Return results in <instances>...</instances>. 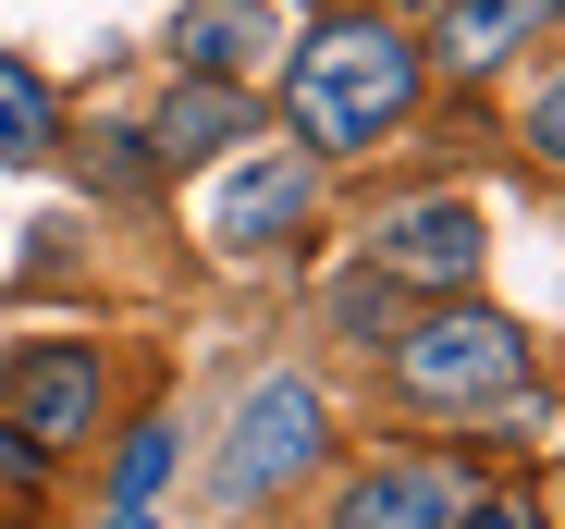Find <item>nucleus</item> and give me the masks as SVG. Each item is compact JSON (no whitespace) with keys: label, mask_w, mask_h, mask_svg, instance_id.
Masks as SVG:
<instances>
[{"label":"nucleus","mask_w":565,"mask_h":529,"mask_svg":"<svg viewBox=\"0 0 565 529\" xmlns=\"http://www.w3.org/2000/svg\"><path fill=\"white\" fill-rule=\"evenodd\" d=\"M406 99H418V50L394 25L344 13V0H332V25L296 50V74H282V112H296L308 148H382L406 124Z\"/></svg>","instance_id":"f257e3e1"},{"label":"nucleus","mask_w":565,"mask_h":529,"mask_svg":"<svg viewBox=\"0 0 565 529\" xmlns=\"http://www.w3.org/2000/svg\"><path fill=\"white\" fill-rule=\"evenodd\" d=\"M394 394L430 419H492L529 394V332L492 308H430L418 332H394Z\"/></svg>","instance_id":"f03ea898"},{"label":"nucleus","mask_w":565,"mask_h":529,"mask_svg":"<svg viewBox=\"0 0 565 529\" xmlns=\"http://www.w3.org/2000/svg\"><path fill=\"white\" fill-rule=\"evenodd\" d=\"M320 382H296V370H270L246 406H234V444H222V505H270L282 480H296V468H320Z\"/></svg>","instance_id":"7ed1b4c3"},{"label":"nucleus","mask_w":565,"mask_h":529,"mask_svg":"<svg viewBox=\"0 0 565 529\" xmlns=\"http://www.w3.org/2000/svg\"><path fill=\"white\" fill-rule=\"evenodd\" d=\"M369 246H382V272H406V284H480L492 222H480V198H418V210H394Z\"/></svg>","instance_id":"20e7f679"},{"label":"nucleus","mask_w":565,"mask_h":529,"mask_svg":"<svg viewBox=\"0 0 565 529\" xmlns=\"http://www.w3.org/2000/svg\"><path fill=\"white\" fill-rule=\"evenodd\" d=\"M13 419H25L38 456L86 444V419H99V358H86V345H25L13 358Z\"/></svg>","instance_id":"39448f33"},{"label":"nucleus","mask_w":565,"mask_h":529,"mask_svg":"<svg viewBox=\"0 0 565 529\" xmlns=\"http://www.w3.org/2000/svg\"><path fill=\"white\" fill-rule=\"evenodd\" d=\"M296 222H308V160H282V148H270V160H246L234 186L210 198V246H234V258H246V246H270V234H296Z\"/></svg>","instance_id":"423d86ee"},{"label":"nucleus","mask_w":565,"mask_h":529,"mask_svg":"<svg viewBox=\"0 0 565 529\" xmlns=\"http://www.w3.org/2000/svg\"><path fill=\"white\" fill-rule=\"evenodd\" d=\"M172 50H184V74H222V86H246V74L282 50V25L258 13V0H184Z\"/></svg>","instance_id":"0eeeda50"},{"label":"nucleus","mask_w":565,"mask_h":529,"mask_svg":"<svg viewBox=\"0 0 565 529\" xmlns=\"http://www.w3.org/2000/svg\"><path fill=\"white\" fill-rule=\"evenodd\" d=\"M455 505H467L455 468H382L332 505V529H455Z\"/></svg>","instance_id":"6e6552de"},{"label":"nucleus","mask_w":565,"mask_h":529,"mask_svg":"<svg viewBox=\"0 0 565 529\" xmlns=\"http://www.w3.org/2000/svg\"><path fill=\"white\" fill-rule=\"evenodd\" d=\"M258 124V99H246V86H222V74H198V86H172V112H160V160H210V148H234Z\"/></svg>","instance_id":"1a4fd4ad"},{"label":"nucleus","mask_w":565,"mask_h":529,"mask_svg":"<svg viewBox=\"0 0 565 529\" xmlns=\"http://www.w3.org/2000/svg\"><path fill=\"white\" fill-rule=\"evenodd\" d=\"M529 13H541V0H443V62L455 74H492L529 38Z\"/></svg>","instance_id":"9d476101"},{"label":"nucleus","mask_w":565,"mask_h":529,"mask_svg":"<svg viewBox=\"0 0 565 529\" xmlns=\"http://www.w3.org/2000/svg\"><path fill=\"white\" fill-rule=\"evenodd\" d=\"M50 148V86L13 62V50H0V172H13V160H38Z\"/></svg>","instance_id":"9b49d317"},{"label":"nucleus","mask_w":565,"mask_h":529,"mask_svg":"<svg viewBox=\"0 0 565 529\" xmlns=\"http://www.w3.org/2000/svg\"><path fill=\"white\" fill-rule=\"evenodd\" d=\"M172 456H184V444H172V419H136V431H124V456H111V493L148 505V493L172 480Z\"/></svg>","instance_id":"f8f14e48"},{"label":"nucleus","mask_w":565,"mask_h":529,"mask_svg":"<svg viewBox=\"0 0 565 529\" xmlns=\"http://www.w3.org/2000/svg\"><path fill=\"white\" fill-rule=\"evenodd\" d=\"M0 468H13V480H38V468H50V456H38V444H25V431H0Z\"/></svg>","instance_id":"ddd939ff"},{"label":"nucleus","mask_w":565,"mask_h":529,"mask_svg":"<svg viewBox=\"0 0 565 529\" xmlns=\"http://www.w3.org/2000/svg\"><path fill=\"white\" fill-rule=\"evenodd\" d=\"M99 529H160V517H148V505H111V517H99Z\"/></svg>","instance_id":"4468645a"}]
</instances>
